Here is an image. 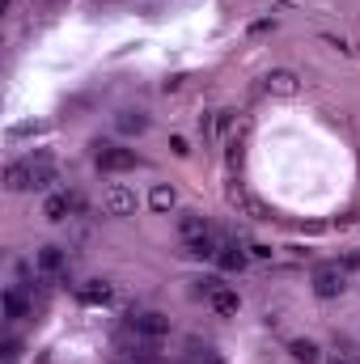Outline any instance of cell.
I'll use <instances>...</instances> for the list:
<instances>
[{
	"label": "cell",
	"instance_id": "6da1fadb",
	"mask_svg": "<svg viewBox=\"0 0 360 364\" xmlns=\"http://www.w3.org/2000/svg\"><path fill=\"white\" fill-rule=\"evenodd\" d=\"M93 161H97V170H106V174H127V170H136V153L123 149V144H110V140H97V144H93Z\"/></svg>",
	"mask_w": 360,
	"mask_h": 364
},
{
	"label": "cell",
	"instance_id": "3957f363",
	"mask_svg": "<svg viewBox=\"0 0 360 364\" xmlns=\"http://www.w3.org/2000/svg\"><path fill=\"white\" fill-rule=\"evenodd\" d=\"M127 326H132V335H140V339H162V335H170V318H162V314H132L127 318Z\"/></svg>",
	"mask_w": 360,
	"mask_h": 364
},
{
	"label": "cell",
	"instance_id": "e0dca14e",
	"mask_svg": "<svg viewBox=\"0 0 360 364\" xmlns=\"http://www.w3.org/2000/svg\"><path fill=\"white\" fill-rule=\"evenodd\" d=\"M288 352H292L297 360H305V364L318 360V343H314V339H292V343H288Z\"/></svg>",
	"mask_w": 360,
	"mask_h": 364
},
{
	"label": "cell",
	"instance_id": "cb8c5ba5",
	"mask_svg": "<svg viewBox=\"0 0 360 364\" xmlns=\"http://www.w3.org/2000/svg\"><path fill=\"white\" fill-rule=\"evenodd\" d=\"M9 364H13V360H9Z\"/></svg>",
	"mask_w": 360,
	"mask_h": 364
},
{
	"label": "cell",
	"instance_id": "277c9868",
	"mask_svg": "<svg viewBox=\"0 0 360 364\" xmlns=\"http://www.w3.org/2000/svg\"><path fill=\"white\" fill-rule=\"evenodd\" d=\"M263 90H268L271 97H297V93H301V77L288 73V68H275V73H268Z\"/></svg>",
	"mask_w": 360,
	"mask_h": 364
},
{
	"label": "cell",
	"instance_id": "9c48e42d",
	"mask_svg": "<svg viewBox=\"0 0 360 364\" xmlns=\"http://www.w3.org/2000/svg\"><path fill=\"white\" fill-rule=\"evenodd\" d=\"M34 263H38V272L43 275H60L64 272V250H60V246H43Z\"/></svg>",
	"mask_w": 360,
	"mask_h": 364
},
{
	"label": "cell",
	"instance_id": "30bf717a",
	"mask_svg": "<svg viewBox=\"0 0 360 364\" xmlns=\"http://www.w3.org/2000/svg\"><path fill=\"white\" fill-rule=\"evenodd\" d=\"M216 259H221V267H225V272H242V267H246V250H242L238 242L221 246V250H216Z\"/></svg>",
	"mask_w": 360,
	"mask_h": 364
},
{
	"label": "cell",
	"instance_id": "5bb4252c",
	"mask_svg": "<svg viewBox=\"0 0 360 364\" xmlns=\"http://www.w3.org/2000/svg\"><path fill=\"white\" fill-rule=\"evenodd\" d=\"M68 208H73V195H51V199L43 203V216H47V220H64Z\"/></svg>",
	"mask_w": 360,
	"mask_h": 364
},
{
	"label": "cell",
	"instance_id": "4fadbf2b",
	"mask_svg": "<svg viewBox=\"0 0 360 364\" xmlns=\"http://www.w3.org/2000/svg\"><path fill=\"white\" fill-rule=\"evenodd\" d=\"M174 203H179L174 186H153V191H149V208H153V212H170Z\"/></svg>",
	"mask_w": 360,
	"mask_h": 364
},
{
	"label": "cell",
	"instance_id": "8992f818",
	"mask_svg": "<svg viewBox=\"0 0 360 364\" xmlns=\"http://www.w3.org/2000/svg\"><path fill=\"white\" fill-rule=\"evenodd\" d=\"M344 288H348V279H344L339 267H318V272H314V292H318V296L331 301V296H339Z\"/></svg>",
	"mask_w": 360,
	"mask_h": 364
},
{
	"label": "cell",
	"instance_id": "ffe728a7",
	"mask_svg": "<svg viewBox=\"0 0 360 364\" xmlns=\"http://www.w3.org/2000/svg\"><path fill=\"white\" fill-rule=\"evenodd\" d=\"M170 149H174V157H186V153H191V144H186L182 136H170Z\"/></svg>",
	"mask_w": 360,
	"mask_h": 364
},
{
	"label": "cell",
	"instance_id": "2e32d148",
	"mask_svg": "<svg viewBox=\"0 0 360 364\" xmlns=\"http://www.w3.org/2000/svg\"><path fill=\"white\" fill-rule=\"evenodd\" d=\"M186 255H195V259H212V255H216V237H212V233H203V237L186 242Z\"/></svg>",
	"mask_w": 360,
	"mask_h": 364
},
{
	"label": "cell",
	"instance_id": "ba28073f",
	"mask_svg": "<svg viewBox=\"0 0 360 364\" xmlns=\"http://www.w3.org/2000/svg\"><path fill=\"white\" fill-rule=\"evenodd\" d=\"M229 199H233L238 208H246V212H250L255 220H271V208L263 203V199H255V195H246V191H238V186L229 191Z\"/></svg>",
	"mask_w": 360,
	"mask_h": 364
},
{
	"label": "cell",
	"instance_id": "52a82bcc",
	"mask_svg": "<svg viewBox=\"0 0 360 364\" xmlns=\"http://www.w3.org/2000/svg\"><path fill=\"white\" fill-rule=\"evenodd\" d=\"M77 296H81L85 305H106V301L115 296V288H110L106 279H90V284H81V288H77Z\"/></svg>",
	"mask_w": 360,
	"mask_h": 364
},
{
	"label": "cell",
	"instance_id": "44dd1931",
	"mask_svg": "<svg viewBox=\"0 0 360 364\" xmlns=\"http://www.w3.org/2000/svg\"><path fill=\"white\" fill-rule=\"evenodd\" d=\"M17 352H21V343L17 339H4V360H17Z\"/></svg>",
	"mask_w": 360,
	"mask_h": 364
},
{
	"label": "cell",
	"instance_id": "603a6c76",
	"mask_svg": "<svg viewBox=\"0 0 360 364\" xmlns=\"http://www.w3.org/2000/svg\"><path fill=\"white\" fill-rule=\"evenodd\" d=\"M331 364H348V360H331Z\"/></svg>",
	"mask_w": 360,
	"mask_h": 364
},
{
	"label": "cell",
	"instance_id": "9a60e30c",
	"mask_svg": "<svg viewBox=\"0 0 360 364\" xmlns=\"http://www.w3.org/2000/svg\"><path fill=\"white\" fill-rule=\"evenodd\" d=\"M144 127H149V119H144V114H136V110H123V114H119V132H127V136H140Z\"/></svg>",
	"mask_w": 360,
	"mask_h": 364
},
{
	"label": "cell",
	"instance_id": "ac0fdd59",
	"mask_svg": "<svg viewBox=\"0 0 360 364\" xmlns=\"http://www.w3.org/2000/svg\"><path fill=\"white\" fill-rule=\"evenodd\" d=\"M21 314H26L21 292H4V318H21Z\"/></svg>",
	"mask_w": 360,
	"mask_h": 364
},
{
	"label": "cell",
	"instance_id": "8fae6325",
	"mask_svg": "<svg viewBox=\"0 0 360 364\" xmlns=\"http://www.w3.org/2000/svg\"><path fill=\"white\" fill-rule=\"evenodd\" d=\"M212 309L229 318V314H238V309H242V296H238L233 288H216V292H212Z\"/></svg>",
	"mask_w": 360,
	"mask_h": 364
},
{
	"label": "cell",
	"instance_id": "7a4b0ae2",
	"mask_svg": "<svg viewBox=\"0 0 360 364\" xmlns=\"http://www.w3.org/2000/svg\"><path fill=\"white\" fill-rule=\"evenodd\" d=\"M102 212L106 216H132L136 212V191H127V186H106L102 191Z\"/></svg>",
	"mask_w": 360,
	"mask_h": 364
},
{
	"label": "cell",
	"instance_id": "7c38bea8",
	"mask_svg": "<svg viewBox=\"0 0 360 364\" xmlns=\"http://www.w3.org/2000/svg\"><path fill=\"white\" fill-rule=\"evenodd\" d=\"M179 229H182V237H186V242H195V237H203V233H208V220H203L199 212H182Z\"/></svg>",
	"mask_w": 360,
	"mask_h": 364
},
{
	"label": "cell",
	"instance_id": "7402d4cb",
	"mask_svg": "<svg viewBox=\"0 0 360 364\" xmlns=\"http://www.w3.org/2000/svg\"><path fill=\"white\" fill-rule=\"evenodd\" d=\"M186 364H221V360H216L212 352H203V356H191V360H186Z\"/></svg>",
	"mask_w": 360,
	"mask_h": 364
},
{
	"label": "cell",
	"instance_id": "5b68a950",
	"mask_svg": "<svg viewBox=\"0 0 360 364\" xmlns=\"http://www.w3.org/2000/svg\"><path fill=\"white\" fill-rule=\"evenodd\" d=\"M34 182H38V166L34 161H13L4 170V186L9 191H34Z\"/></svg>",
	"mask_w": 360,
	"mask_h": 364
},
{
	"label": "cell",
	"instance_id": "d6986e66",
	"mask_svg": "<svg viewBox=\"0 0 360 364\" xmlns=\"http://www.w3.org/2000/svg\"><path fill=\"white\" fill-rule=\"evenodd\" d=\"M327 47H335V51H344V55H360V47L352 38H339V34H327Z\"/></svg>",
	"mask_w": 360,
	"mask_h": 364
}]
</instances>
